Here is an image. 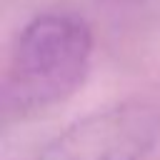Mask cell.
<instances>
[{
    "instance_id": "obj_1",
    "label": "cell",
    "mask_w": 160,
    "mask_h": 160,
    "mask_svg": "<svg viewBox=\"0 0 160 160\" xmlns=\"http://www.w3.org/2000/svg\"><path fill=\"white\" fill-rule=\"evenodd\" d=\"M92 50V28L75 12L52 10L28 20L2 75L5 115L28 118L75 95L90 72Z\"/></svg>"
},
{
    "instance_id": "obj_2",
    "label": "cell",
    "mask_w": 160,
    "mask_h": 160,
    "mask_svg": "<svg viewBox=\"0 0 160 160\" xmlns=\"http://www.w3.org/2000/svg\"><path fill=\"white\" fill-rule=\"evenodd\" d=\"M160 138V122L140 102H120L82 115L28 160H145Z\"/></svg>"
}]
</instances>
